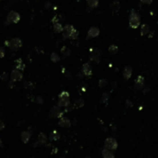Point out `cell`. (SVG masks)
I'll return each instance as SVG.
<instances>
[{"label":"cell","instance_id":"cell-21","mask_svg":"<svg viewBox=\"0 0 158 158\" xmlns=\"http://www.w3.org/2000/svg\"><path fill=\"white\" fill-rule=\"evenodd\" d=\"M150 31V28L149 26L147 24H143L141 27V35H143V36H144V35L148 34Z\"/></svg>","mask_w":158,"mask_h":158},{"label":"cell","instance_id":"cell-16","mask_svg":"<svg viewBox=\"0 0 158 158\" xmlns=\"http://www.w3.org/2000/svg\"><path fill=\"white\" fill-rule=\"evenodd\" d=\"M31 132H29V131H23V132H21V141H23V143H28V141H30V139H31Z\"/></svg>","mask_w":158,"mask_h":158},{"label":"cell","instance_id":"cell-23","mask_svg":"<svg viewBox=\"0 0 158 158\" xmlns=\"http://www.w3.org/2000/svg\"><path fill=\"white\" fill-rule=\"evenodd\" d=\"M63 29H64V27L62 26L61 23H55L54 24V31L55 33H61V31H63Z\"/></svg>","mask_w":158,"mask_h":158},{"label":"cell","instance_id":"cell-27","mask_svg":"<svg viewBox=\"0 0 158 158\" xmlns=\"http://www.w3.org/2000/svg\"><path fill=\"white\" fill-rule=\"evenodd\" d=\"M61 52H62L63 56H64V57H68V56H69V54H70V51H69V49L68 48V47H66V46L62 47Z\"/></svg>","mask_w":158,"mask_h":158},{"label":"cell","instance_id":"cell-4","mask_svg":"<svg viewBox=\"0 0 158 158\" xmlns=\"http://www.w3.org/2000/svg\"><path fill=\"white\" fill-rule=\"evenodd\" d=\"M105 148L111 151H115L117 148V141L114 138H107L105 141Z\"/></svg>","mask_w":158,"mask_h":158},{"label":"cell","instance_id":"cell-19","mask_svg":"<svg viewBox=\"0 0 158 158\" xmlns=\"http://www.w3.org/2000/svg\"><path fill=\"white\" fill-rule=\"evenodd\" d=\"M86 2H87V5H88V7H90V9H93L98 6V4H99V0H86Z\"/></svg>","mask_w":158,"mask_h":158},{"label":"cell","instance_id":"cell-6","mask_svg":"<svg viewBox=\"0 0 158 158\" xmlns=\"http://www.w3.org/2000/svg\"><path fill=\"white\" fill-rule=\"evenodd\" d=\"M49 116L52 118H57V117L61 118L63 116V112L61 111V109L58 105H55L51 108L49 112Z\"/></svg>","mask_w":158,"mask_h":158},{"label":"cell","instance_id":"cell-35","mask_svg":"<svg viewBox=\"0 0 158 158\" xmlns=\"http://www.w3.org/2000/svg\"><path fill=\"white\" fill-rule=\"evenodd\" d=\"M143 4H147V5H150V4L153 3V0H141Z\"/></svg>","mask_w":158,"mask_h":158},{"label":"cell","instance_id":"cell-17","mask_svg":"<svg viewBox=\"0 0 158 158\" xmlns=\"http://www.w3.org/2000/svg\"><path fill=\"white\" fill-rule=\"evenodd\" d=\"M59 138H60V134H59L57 130H53L52 132H50V135H49L50 141H58Z\"/></svg>","mask_w":158,"mask_h":158},{"label":"cell","instance_id":"cell-5","mask_svg":"<svg viewBox=\"0 0 158 158\" xmlns=\"http://www.w3.org/2000/svg\"><path fill=\"white\" fill-rule=\"evenodd\" d=\"M47 140H48V138L45 135L43 132H41L39 133V135L37 137V141H35L34 144L33 145V147H39V146H43L47 143Z\"/></svg>","mask_w":158,"mask_h":158},{"label":"cell","instance_id":"cell-30","mask_svg":"<svg viewBox=\"0 0 158 158\" xmlns=\"http://www.w3.org/2000/svg\"><path fill=\"white\" fill-rule=\"evenodd\" d=\"M78 35H79V33H78V31L77 30H75L74 31H73V33H72V35L70 36V39H77L78 38Z\"/></svg>","mask_w":158,"mask_h":158},{"label":"cell","instance_id":"cell-12","mask_svg":"<svg viewBox=\"0 0 158 158\" xmlns=\"http://www.w3.org/2000/svg\"><path fill=\"white\" fill-rule=\"evenodd\" d=\"M144 88V78L139 75L135 80V89L137 90H141Z\"/></svg>","mask_w":158,"mask_h":158},{"label":"cell","instance_id":"cell-34","mask_svg":"<svg viewBox=\"0 0 158 158\" xmlns=\"http://www.w3.org/2000/svg\"><path fill=\"white\" fill-rule=\"evenodd\" d=\"M5 129V123L3 122V120L0 119V130H3Z\"/></svg>","mask_w":158,"mask_h":158},{"label":"cell","instance_id":"cell-3","mask_svg":"<svg viewBox=\"0 0 158 158\" xmlns=\"http://www.w3.org/2000/svg\"><path fill=\"white\" fill-rule=\"evenodd\" d=\"M21 19V16L16 11H10L7 17V24H11V23H18Z\"/></svg>","mask_w":158,"mask_h":158},{"label":"cell","instance_id":"cell-18","mask_svg":"<svg viewBox=\"0 0 158 158\" xmlns=\"http://www.w3.org/2000/svg\"><path fill=\"white\" fill-rule=\"evenodd\" d=\"M102 155L104 158H115L114 153L111 151H109V150L105 149V148L102 151Z\"/></svg>","mask_w":158,"mask_h":158},{"label":"cell","instance_id":"cell-37","mask_svg":"<svg viewBox=\"0 0 158 158\" xmlns=\"http://www.w3.org/2000/svg\"><path fill=\"white\" fill-rule=\"evenodd\" d=\"M2 144V141H1V139H0V145Z\"/></svg>","mask_w":158,"mask_h":158},{"label":"cell","instance_id":"cell-29","mask_svg":"<svg viewBox=\"0 0 158 158\" xmlns=\"http://www.w3.org/2000/svg\"><path fill=\"white\" fill-rule=\"evenodd\" d=\"M108 97H109L108 93H105L104 94H103V96H102V100H101V102H102V103H105L106 101L108 100Z\"/></svg>","mask_w":158,"mask_h":158},{"label":"cell","instance_id":"cell-15","mask_svg":"<svg viewBox=\"0 0 158 158\" xmlns=\"http://www.w3.org/2000/svg\"><path fill=\"white\" fill-rule=\"evenodd\" d=\"M132 75V68L130 66H126L123 70V77L125 80H129Z\"/></svg>","mask_w":158,"mask_h":158},{"label":"cell","instance_id":"cell-31","mask_svg":"<svg viewBox=\"0 0 158 158\" xmlns=\"http://www.w3.org/2000/svg\"><path fill=\"white\" fill-rule=\"evenodd\" d=\"M5 49H4V47H0V58H3L5 57Z\"/></svg>","mask_w":158,"mask_h":158},{"label":"cell","instance_id":"cell-1","mask_svg":"<svg viewBox=\"0 0 158 158\" xmlns=\"http://www.w3.org/2000/svg\"><path fill=\"white\" fill-rule=\"evenodd\" d=\"M129 27L132 29H137L139 27L140 23H141V18L139 14L134 9H132L130 11V14H129Z\"/></svg>","mask_w":158,"mask_h":158},{"label":"cell","instance_id":"cell-28","mask_svg":"<svg viewBox=\"0 0 158 158\" xmlns=\"http://www.w3.org/2000/svg\"><path fill=\"white\" fill-rule=\"evenodd\" d=\"M107 81L105 80V79H102V80L99 81V82H98V85H99V87H105L107 85Z\"/></svg>","mask_w":158,"mask_h":158},{"label":"cell","instance_id":"cell-22","mask_svg":"<svg viewBox=\"0 0 158 158\" xmlns=\"http://www.w3.org/2000/svg\"><path fill=\"white\" fill-rule=\"evenodd\" d=\"M111 9H112V12L113 13H117V12H118V10H119V2L118 1H114L113 2V4L111 5Z\"/></svg>","mask_w":158,"mask_h":158},{"label":"cell","instance_id":"cell-26","mask_svg":"<svg viewBox=\"0 0 158 158\" xmlns=\"http://www.w3.org/2000/svg\"><path fill=\"white\" fill-rule=\"evenodd\" d=\"M51 60H52L54 63H57L59 60H60V57H59V56L57 53H52V55H51Z\"/></svg>","mask_w":158,"mask_h":158},{"label":"cell","instance_id":"cell-2","mask_svg":"<svg viewBox=\"0 0 158 158\" xmlns=\"http://www.w3.org/2000/svg\"><path fill=\"white\" fill-rule=\"evenodd\" d=\"M70 104L69 100V93L68 92H62L61 93H59L58 95V101H57V105L59 107H66Z\"/></svg>","mask_w":158,"mask_h":158},{"label":"cell","instance_id":"cell-32","mask_svg":"<svg viewBox=\"0 0 158 158\" xmlns=\"http://www.w3.org/2000/svg\"><path fill=\"white\" fill-rule=\"evenodd\" d=\"M7 76H9V75H7V72H4V73L1 75V77H0V78H1L2 81H7Z\"/></svg>","mask_w":158,"mask_h":158},{"label":"cell","instance_id":"cell-14","mask_svg":"<svg viewBox=\"0 0 158 158\" xmlns=\"http://www.w3.org/2000/svg\"><path fill=\"white\" fill-rule=\"evenodd\" d=\"M90 59L94 63H99L100 62V51L99 50H94L92 52L90 56Z\"/></svg>","mask_w":158,"mask_h":158},{"label":"cell","instance_id":"cell-13","mask_svg":"<svg viewBox=\"0 0 158 158\" xmlns=\"http://www.w3.org/2000/svg\"><path fill=\"white\" fill-rule=\"evenodd\" d=\"M58 126H60L61 128H69L71 126V122L69 119L68 117H62L58 121Z\"/></svg>","mask_w":158,"mask_h":158},{"label":"cell","instance_id":"cell-10","mask_svg":"<svg viewBox=\"0 0 158 158\" xmlns=\"http://www.w3.org/2000/svg\"><path fill=\"white\" fill-rule=\"evenodd\" d=\"M100 34V31L97 27H92L90 28L88 31V33H87V39H91V38H95L98 35Z\"/></svg>","mask_w":158,"mask_h":158},{"label":"cell","instance_id":"cell-25","mask_svg":"<svg viewBox=\"0 0 158 158\" xmlns=\"http://www.w3.org/2000/svg\"><path fill=\"white\" fill-rule=\"evenodd\" d=\"M74 105L77 106V107H82V106L84 105L83 99H81V98H80V99H77L76 101H75V103H74Z\"/></svg>","mask_w":158,"mask_h":158},{"label":"cell","instance_id":"cell-24","mask_svg":"<svg viewBox=\"0 0 158 158\" xmlns=\"http://www.w3.org/2000/svg\"><path fill=\"white\" fill-rule=\"evenodd\" d=\"M108 51H109V53L110 54H112V55H116L117 53V51H118V47L115 45H111L109 46V48H108Z\"/></svg>","mask_w":158,"mask_h":158},{"label":"cell","instance_id":"cell-11","mask_svg":"<svg viewBox=\"0 0 158 158\" xmlns=\"http://www.w3.org/2000/svg\"><path fill=\"white\" fill-rule=\"evenodd\" d=\"M81 72L83 73V75H85L86 77H90L92 76L93 74V69H92V67L89 64V63H85V64L82 66V69H81Z\"/></svg>","mask_w":158,"mask_h":158},{"label":"cell","instance_id":"cell-7","mask_svg":"<svg viewBox=\"0 0 158 158\" xmlns=\"http://www.w3.org/2000/svg\"><path fill=\"white\" fill-rule=\"evenodd\" d=\"M21 45H22V42L21 39H19V38H14L12 40H10L9 43V48L12 51H17L19 47H21Z\"/></svg>","mask_w":158,"mask_h":158},{"label":"cell","instance_id":"cell-33","mask_svg":"<svg viewBox=\"0 0 158 158\" xmlns=\"http://www.w3.org/2000/svg\"><path fill=\"white\" fill-rule=\"evenodd\" d=\"M35 102L38 103V104H43V99L41 97V96H37L36 97V100H35Z\"/></svg>","mask_w":158,"mask_h":158},{"label":"cell","instance_id":"cell-36","mask_svg":"<svg viewBox=\"0 0 158 158\" xmlns=\"http://www.w3.org/2000/svg\"><path fill=\"white\" fill-rule=\"evenodd\" d=\"M126 105H127V107H132V103L130 100H127L126 102Z\"/></svg>","mask_w":158,"mask_h":158},{"label":"cell","instance_id":"cell-9","mask_svg":"<svg viewBox=\"0 0 158 158\" xmlns=\"http://www.w3.org/2000/svg\"><path fill=\"white\" fill-rule=\"evenodd\" d=\"M22 77L23 75L21 73V70H18V69H13L12 72L10 74V80L12 82H15V81H19L22 80Z\"/></svg>","mask_w":158,"mask_h":158},{"label":"cell","instance_id":"cell-38","mask_svg":"<svg viewBox=\"0 0 158 158\" xmlns=\"http://www.w3.org/2000/svg\"><path fill=\"white\" fill-rule=\"evenodd\" d=\"M0 1H1V0H0Z\"/></svg>","mask_w":158,"mask_h":158},{"label":"cell","instance_id":"cell-20","mask_svg":"<svg viewBox=\"0 0 158 158\" xmlns=\"http://www.w3.org/2000/svg\"><path fill=\"white\" fill-rule=\"evenodd\" d=\"M16 69H18V70H21V71H23L25 69V65L22 63V60L21 58L18 59V60H16Z\"/></svg>","mask_w":158,"mask_h":158},{"label":"cell","instance_id":"cell-8","mask_svg":"<svg viewBox=\"0 0 158 158\" xmlns=\"http://www.w3.org/2000/svg\"><path fill=\"white\" fill-rule=\"evenodd\" d=\"M76 30L74 28V27L72 25H69V24H67L65 27H64V29H63V38L64 39H70V36L72 35L73 33V31Z\"/></svg>","mask_w":158,"mask_h":158}]
</instances>
